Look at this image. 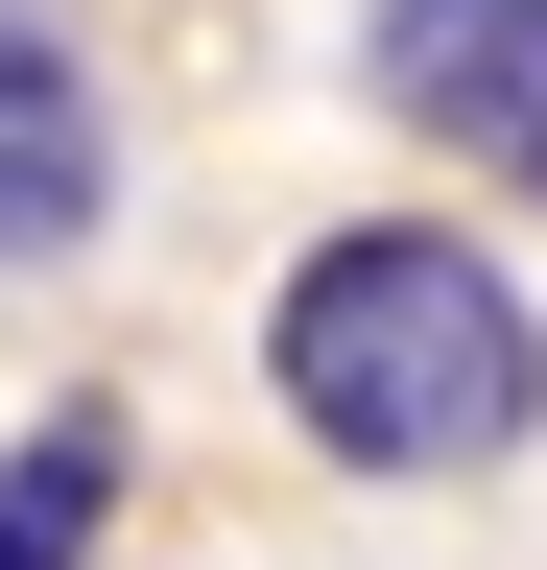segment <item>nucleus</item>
I'll use <instances>...</instances> for the list:
<instances>
[{
	"label": "nucleus",
	"mask_w": 547,
	"mask_h": 570,
	"mask_svg": "<svg viewBox=\"0 0 547 570\" xmlns=\"http://www.w3.org/2000/svg\"><path fill=\"white\" fill-rule=\"evenodd\" d=\"M262 404H286L333 475H381V499L500 475L547 428V309H524L500 238H452V214H333V238L262 285Z\"/></svg>",
	"instance_id": "obj_1"
},
{
	"label": "nucleus",
	"mask_w": 547,
	"mask_h": 570,
	"mask_svg": "<svg viewBox=\"0 0 547 570\" xmlns=\"http://www.w3.org/2000/svg\"><path fill=\"white\" fill-rule=\"evenodd\" d=\"M119 238V96L48 0H0V285L25 262H96Z\"/></svg>",
	"instance_id": "obj_3"
},
{
	"label": "nucleus",
	"mask_w": 547,
	"mask_h": 570,
	"mask_svg": "<svg viewBox=\"0 0 547 570\" xmlns=\"http://www.w3.org/2000/svg\"><path fill=\"white\" fill-rule=\"evenodd\" d=\"M358 96L429 142V167H476V190L547 214V0H381V24H358Z\"/></svg>",
	"instance_id": "obj_2"
},
{
	"label": "nucleus",
	"mask_w": 547,
	"mask_h": 570,
	"mask_svg": "<svg viewBox=\"0 0 547 570\" xmlns=\"http://www.w3.org/2000/svg\"><path fill=\"white\" fill-rule=\"evenodd\" d=\"M96 523H119V404L0 428V570H96Z\"/></svg>",
	"instance_id": "obj_4"
}]
</instances>
